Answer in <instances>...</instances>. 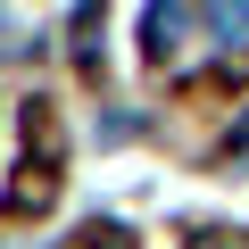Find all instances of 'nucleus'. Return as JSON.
Segmentation results:
<instances>
[{
    "mask_svg": "<svg viewBox=\"0 0 249 249\" xmlns=\"http://www.w3.org/2000/svg\"><path fill=\"white\" fill-rule=\"evenodd\" d=\"M50 199V166H25V183L9 191V208H42Z\"/></svg>",
    "mask_w": 249,
    "mask_h": 249,
    "instance_id": "nucleus-1",
    "label": "nucleus"
}]
</instances>
